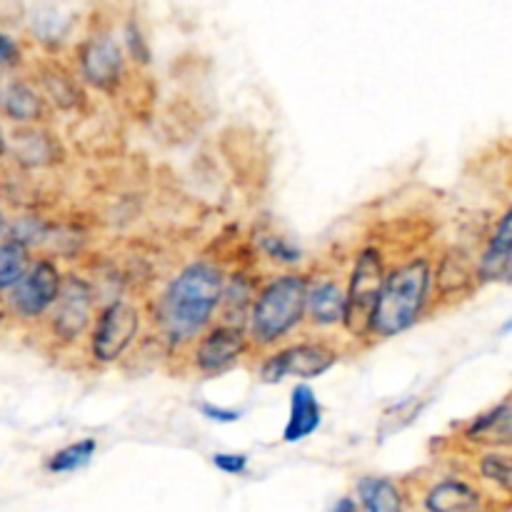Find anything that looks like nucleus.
Wrapping results in <instances>:
<instances>
[{
	"label": "nucleus",
	"mask_w": 512,
	"mask_h": 512,
	"mask_svg": "<svg viewBox=\"0 0 512 512\" xmlns=\"http://www.w3.org/2000/svg\"><path fill=\"white\" fill-rule=\"evenodd\" d=\"M223 298V273L213 263H193L163 295L160 325L173 345L190 343L208 328Z\"/></svg>",
	"instance_id": "nucleus-1"
},
{
	"label": "nucleus",
	"mask_w": 512,
	"mask_h": 512,
	"mask_svg": "<svg viewBox=\"0 0 512 512\" xmlns=\"http://www.w3.org/2000/svg\"><path fill=\"white\" fill-rule=\"evenodd\" d=\"M430 283H433V265L428 258H415L385 273L373 318L370 335L375 338H393L408 330L423 313L428 303Z\"/></svg>",
	"instance_id": "nucleus-2"
},
{
	"label": "nucleus",
	"mask_w": 512,
	"mask_h": 512,
	"mask_svg": "<svg viewBox=\"0 0 512 512\" xmlns=\"http://www.w3.org/2000/svg\"><path fill=\"white\" fill-rule=\"evenodd\" d=\"M308 278L298 273L280 275L270 280L258 293L250 315V343L258 348H270L305 318L308 300Z\"/></svg>",
	"instance_id": "nucleus-3"
},
{
	"label": "nucleus",
	"mask_w": 512,
	"mask_h": 512,
	"mask_svg": "<svg viewBox=\"0 0 512 512\" xmlns=\"http://www.w3.org/2000/svg\"><path fill=\"white\" fill-rule=\"evenodd\" d=\"M385 265L378 248H365L355 260L350 288L345 293V318L343 323L353 335H370V318L383 288Z\"/></svg>",
	"instance_id": "nucleus-4"
},
{
	"label": "nucleus",
	"mask_w": 512,
	"mask_h": 512,
	"mask_svg": "<svg viewBox=\"0 0 512 512\" xmlns=\"http://www.w3.org/2000/svg\"><path fill=\"white\" fill-rule=\"evenodd\" d=\"M140 328V313L128 300H115L95 318L93 335H90V353L98 363H115L130 343L135 340Z\"/></svg>",
	"instance_id": "nucleus-5"
},
{
	"label": "nucleus",
	"mask_w": 512,
	"mask_h": 512,
	"mask_svg": "<svg viewBox=\"0 0 512 512\" xmlns=\"http://www.w3.org/2000/svg\"><path fill=\"white\" fill-rule=\"evenodd\" d=\"M338 363V350L328 343H298L270 355L260 368L263 383H280L283 378L310 380L328 373Z\"/></svg>",
	"instance_id": "nucleus-6"
},
{
	"label": "nucleus",
	"mask_w": 512,
	"mask_h": 512,
	"mask_svg": "<svg viewBox=\"0 0 512 512\" xmlns=\"http://www.w3.org/2000/svg\"><path fill=\"white\" fill-rule=\"evenodd\" d=\"M60 283H63V275L53 260H35L25 270L23 278L18 280V285L10 290L8 308L23 320L40 318V315L48 313L50 305L58 298Z\"/></svg>",
	"instance_id": "nucleus-7"
},
{
	"label": "nucleus",
	"mask_w": 512,
	"mask_h": 512,
	"mask_svg": "<svg viewBox=\"0 0 512 512\" xmlns=\"http://www.w3.org/2000/svg\"><path fill=\"white\" fill-rule=\"evenodd\" d=\"M50 328L65 343L78 340L93 323V288L83 278H63L58 298L50 305Z\"/></svg>",
	"instance_id": "nucleus-8"
},
{
	"label": "nucleus",
	"mask_w": 512,
	"mask_h": 512,
	"mask_svg": "<svg viewBox=\"0 0 512 512\" xmlns=\"http://www.w3.org/2000/svg\"><path fill=\"white\" fill-rule=\"evenodd\" d=\"M245 350H248V338L238 325H215L195 345V370L200 375L215 378L233 368L243 358Z\"/></svg>",
	"instance_id": "nucleus-9"
},
{
	"label": "nucleus",
	"mask_w": 512,
	"mask_h": 512,
	"mask_svg": "<svg viewBox=\"0 0 512 512\" xmlns=\"http://www.w3.org/2000/svg\"><path fill=\"white\" fill-rule=\"evenodd\" d=\"M85 80L98 90H113L123 73V53L110 35H95L80 50Z\"/></svg>",
	"instance_id": "nucleus-10"
},
{
	"label": "nucleus",
	"mask_w": 512,
	"mask_h": 512,
	"mask_svg": "<svg viewBox=\"0 0 512 512\" xmlns=\"http://www.w3.org/2000/svg\"><path fill=\"white\" fill-rule=\"evenodd\" d=\"M512 273V213L505 210L480 258V278L485 283H510Z\"/></svg>",
	"instance_id": "nucleus-11"
},
{
	"label": "nucleus",
	"mask_w": 512,
	"mask_h": 512,
	"mask_svg": "<svg viewBox=\"0 0 512 512\" xmlns=\"http://www.w3.org/2000/svg\"><path fill=\"white\" fill-rule=\"evenodd\" d=\"M320 423H323V408L318 403V395L313 393L310 385H295L293 395H290V415L283 430V440L285 443H300L308 435H313L320 428Z\"/></svg>",
	"instance_id": "nucleus-12"
},
{
	"label": "nucleus",
	"mask_w": 512,
	"mask_h": 512,
	"mask_svg": "<svg viewBox=\"0 0 512 512\" xmlns=\"http://www.w3.org/2000/svg\"><path fill=\"white\" fill-rule=\"evenodd\" d=\"M305 315L310 323L320 325V328H330V325L343 323L345 318V290L340 288L335 280H325V283L308 288V300H305Z\"/></svg>",
	"instance_id": "nucleus-13"
},
{
	"label": "nucleus",
	"mask_w": 512,
	"mask_h": 512,
	"mask_svg": "<svg viewBox=\"0 0 512 512\" xmlns=\"http://www.w3.org/2000/svg\"><path fill=\"white\" fill-rule=\"evenodd\" d=\"M428 512H480V498L463 480H443L425 498Z\"/></svg>",
	"instance_id": "nucleus-14"
},
{
	"label": "nucleus",
	"mask_w": 512,
	"mask_h": 512,
	"mask_svg": "<svg viewBox=\"0 0 512 512\" xmlns=\"http://www.w3.org/2000/svg\"><path fill=\"white\" fill-rule=\"evenodd\" d=\"M0 108L15 123H38L45 115V100L28 83H10L0 93Z\"/></svg>",
	"instance_id": "nucleus-15"
},
{
	"label": "nucleus",
	"mask_w": 512,
	"mask_h": 512,
	"mask_svg": "<svg viewBox=\"0 0 512 512\" xmlns=\"http://www.w3.org/2000/svg\"><path fill=\"white\" fill-rule=\"evenodd\" d=\"M465 438L478 445H510V400L470 423Z\"/></svg>",
	"instance_id": "nucleus-16"
},
{
	"label": "nucleus",
	"mask_w": 512,
	"mask_h": 512,
	"mask_svg": "<svg viewBox=\"0 0 512 512\" xmlns=\"http://www.w3.org/2000/svg\"><path fill=\"white\" fill-rule=\"evenodd\" d=\"M358 495L365 512H403L398 485L388 478H363L358 483Z\"/></svg>",
	"instance_id": "nucleus-17"
},
{
	"label": "nucleus",
	"mask_w": 512,
	"mask_h": 512,
	"mask_svg": "<svg viewBox=\"0 0 512 512\" xmlns=\"http://www.w3.org/2000/svg\"><path fill=\"white\" fill-rule=\"evenodd\" d=\"M28 268H30L28 248L15 243V240L10 238L3 240V243H0V293H3V290H13Z\"/></svg>",
	"instance_id": "nucleus-18"
},
{
	"label": "nucleus",
	"mask_w": 512,
	"mask_h": 512,
	"mask_svg": "<svg viewBox=\"0 0 512 512\" xmlns=\"http://www.w3.org/2000/svg\"><path fill=\"white\" fill-rule=\"evenodd\" d=\"M95 450H98V443L93 438H83L78 443H70L65 448H60L58 453L50 455L48 460V473L55 475H65V473H75V470L85 468V465L93 460Z\"/></svg>",
	"instance_id": "nucleus-19"
},
{
	"label": "nucleus",
	"mask_w": 512,
	"mask_h": 512,
	"mask_svg": "<svg viewBox=\"0 0 512 512\" xmlns=\"http://www.w3.org/2000/svg\"><path fill=\"white\" fill-rule=\"evenodd\" d=\"M15 155H18L20 163L30 165V168L50 165L53 163V140H50L45 133H35V130L20 133Z\"/></svg>",
	"instance_id": "nucleus-20"
},
{
	"label": "nucleus",
	"mask_w": 512,
	"mask_h": 512,
	"mask_svg": "<svg viewBox=\"0 0 512 512\" xmlns=\"http://www.w3.org/2000/svg\"><path fill=\"white\" fill-rule=\"evenodd\" d=\"M480 475L485 480H490L493 485H498L500 490L508 493L510 490V458L505 453H488L480 460Z\"/></svg>",
	"instance_id": "nucleus-21"
},
{
	"label": "nucleus",
	"mask_w": 512,
	"mask_h": 512,
	"mask_svg": "<svg viewBox=\"0 0 512 512\" xmlns=\"http://www.w3.org/2000/svg\"><path fill=\"white\" fill-rule=\"evenodd\" d=\"M213 465L225 475H245L248 473V455L245 453H215Z\"/></svg>",
	"instance_id": "nucleus-22"
},
{
	"label": "nucleus",
	"mask_w": 512,
	"mask_h": 512,
	"mask_svg": "<svg viewBox=\"0 0 512 512\" xmlns=\"http://www.w3.org/2000/svg\"><path fill=\"white\" fill-rule=\"evenodd\" d=\"M268 250H270V255H273V258L283 260V263H295V260H298V250L290 248V245L285 243L283 238H273V240H270Z\"/></svg>",
	"instance_id": "nucleus-23"
},
{
	"label": "nucleus",
	"mask_w": 512,
	"mask_h": 512,
	"mask_svg": "<svg viewBox=\"0 0 512 512\" xmlns=\"http://www.w3.org/2000/svg\"><path fill=\"white\" fill-rule=\"evenodd\" d=\"M200 413L210 420H218V423H235V420L240 418L238 410H223L218 408V405H208V403L200 405Z\"/></svg>",
	"instance_id": "nucleus-24"
},
{
	"label": "nucleus",
	"mask_w": 512,
	"mask_h": 512,
	"mask_svg": "<svg viewBox=\"0 0 512 512\" xmlns=\"http://www.w3.org/2000/svg\"><path fill=\"white\" fill-rule=\"evenodd\" d=\"M15 60H18V45H15L8 35L0 33V68L13 65Z\"/></svg>",
	"instance_id": "nucleus-25"
},
{
	"label": "nucleus",
	"mask_w": 512,
	"mask_h": 512,
	"mask_svg": "<svg viewBox=\"0 0 512 512\" xmlns=\"http://www.w3.org/2000/svg\"><path fill=\"white\" fill-rule=\"evenodd\" d=\"M8 300L3 298V295H0V325L5 323V318H8Z\"/></svg>",
	"instance_id": "nucleus-26"
},
{
	"label": "nucleus",
	"mask_w": 512,
	"mask_h": 512,
	"mask_svg": "<svg viewBox=\"0 0 512 512\" xmlns=\"http://www.w3.org/2000/svg\"><path fill=\"white\" fill-rule=\"evenodd\" d=\"M5 150H8V143H5V133H3V128H0V158L5 155Z\"/></svg>",
	"instance_id": "nucleus-27"
},
{
	"label": "nucleus",
	"mask_w": 512,
	"mask_h": 512,
	"mask_svg": "<svg viewBox=\"0 0 512 512\" xmlns=\"http://www.w3.org/2000/svg\"><path fill=\"white\" fill-rule=\"evenodd\" d=\"M3 233H5V215L0 213V235H3Z\"/></svg>",
	"instance_id": "nucleus-28"
}]
</instances>
